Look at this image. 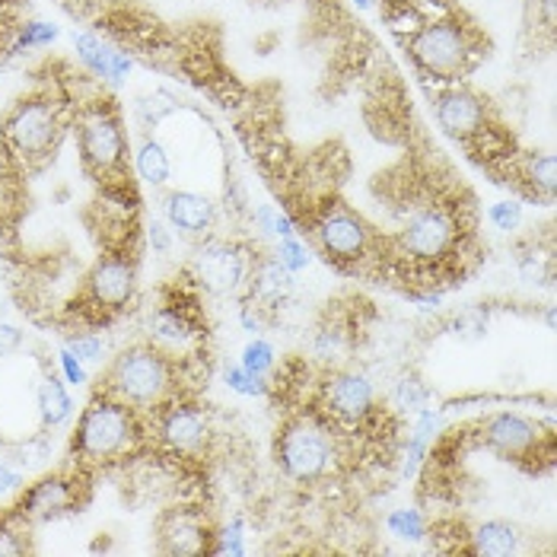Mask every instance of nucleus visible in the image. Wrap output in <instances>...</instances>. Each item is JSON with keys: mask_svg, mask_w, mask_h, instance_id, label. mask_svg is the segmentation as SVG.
<instances>
[{"mask_svg": "<svg viewBox=\"0 0 557 557\" xmlns=\"http://www.w3.org/2000/svg\"><path fill=\"white\" fill-rule=\"evenodd\" d=\"M459 430L469 453H487L529 478L555 472L557 430L552 421H539L522 411H487L462 421Z\"/></svg>", "mask_w": 557, "mask_h": 557, "instance_id": "1a4fd4ad", "label": "nucleus"}, {"mask_svg": "<svg viewBox=\"0 0 557 557\" xmlns=\"http://www.w3.org/2000/svg\"><path fill=\"white\" fill-rule=\"evenodd\" d=\"M373 319H376L373 302L357 290H342L315 315L312 338H309V357L322 367L354 363L360 347L370 338Z\"/></svg>", "mask_w": 557, "mask_h": 557, "instance_id": "9b49d317", "label": "nucleus"}, {"mask_svg": "<svg viewBox=\"0 0 557 557\" xmlns=\"http://www.w3.org/2000/svg\"><path fill=\"white\" fill-rule=\"evenodd\" d=\"M36 401H39V414H42L45 428L64 424L71 418V408H74V401H71V395H67V388H64L58 373H45Z\"/></svg>", "mask_w": 557, "mask_h": 557, "instance_id": "412c9836", "label": "nucleus"}, {"mask_svg": "<svg viewBox=\"0 0 557 557\" xmlns=\"http://www.w3.org/2000/svg\"><path fill=\"white\" fill-rule=\"evenodd\" d=\"M264 249L258 246L256 239L246 236H205L198 239V249L191 256V277L208 290V294H220V297H239L252 264L258 261Z\"/></svg>", "mask_w": 557, "mask_h": 557, "instance_id": "f8f14e48", "label": "nucleus"}, {"mask_svg": "<svg viewBox=\"0 0 557 557\" xmlns=\"http://www.w3.org/2000/svg\"><path fill=\"white\" fill-rule=\"evenodd\" d=\"M516 264L529 281L552 287L555 281V223L532 226L522 239H516Z\"/></svg>", "mask_w": 557, "mask_h": 557, "instance_id": "a211bd4d", "label": "nucleus"}, {"mask_svg": "<svg viewBox=\"0 0 557 557\" xmlns=\"http://www.w3.org/2000/svg\"><path fill=\"white\" fill-rule=\"evenodd\" d=\"M150 243L157 246V252H166V249H170V236H166V226H163V223H157V220H153V226H150Z\"/></svg>", "mask_w": 557, "mask_h": 557, "instance_id": "c756f323", "label": "nucleus"}, {"mask_svg": "<svg viewBox=\"0 0 557 557\" xmlns=\"http://www.w3.org/2000/svg\"><path fill=\"white\" fill-rule=\"evenodd\" d=\"M23 484V478L13 472V469H7L3 462H0V491H16Z\"/></svg>", "mask_w": 557, "mask_h": 557, "instance_id": "7c9ffc66", "label": "nucleus"}, {"mask_svg": "<svg viewBox=\"0 0 557 557\" xmlns=\"http://www.w3.org/2000/svg\"><path fill=\"white\" fill-rule=\"evenodd\" d=\"M61 367H64V373H67V380H71V383H84V380H86L81 360H77V357H74V354H71L67 347L61 350Z\"/></svg>", "mask_w": 557, "mask_h": 557, "instance_id": "c85d7f7f", "label": "nucleus"}, {"mask_svg": "<svg viewBox=\"0 0 557 557\" xmlns=\"http://www.w3.org/2000/svg\"><path fill=\"white\" fill-rule=\"evenodd\" d=\"M3 3H16V7H26V0H3Z\"/></svg>", "mask_w": 557, "mask_h": 557, "instance_id": "473e14b6", "label": "nucleus"}, {"mask_svg": "<svg viewBox=\"0 0 557 557\" xmlns=\"http://www.w3.org/2000/svg\"><path fill=\"white\" fill-rule=\"evenodd\" d=\"M491 182L507 188L516 201H525V205H535V208H552L557 191L555 153L522 144L516 150L513 160L497 172Z\"/></svg>", "mask_w": 557, "mask_h": 557, "instance_id": "2eb2a0df", "label": "nucleus"}, {"mask_svg": "<svg viewBox=\"0 0 557 557\" xmlns=\"http://www.w3.org/2000/svg\"><path fill=\"white\" fill-rule=\"evenodd\" d=\"M433 112V122L440 134L459 147V153L481 170L487 178H494L516 157L522 147L519 131L510 125L504 106L487 92L469 84L430 86L424 89Z\"/></svg>", "mask_w": 557, "mask_h": 557, "instance_id": "39448f33", "label": "nucleus"}, {"mask_svg": "<svg viewBox=\"0 0 557 557\" xmlns=\"http://www.w3.org/2000/svg\"><path fill=\"white\" fill-rule=\"evenodd\" d=\"M23 344V332L13 325H0V357H10Z\"/></svg>", "mask_w": 557, "mask_h": 557, "instance_id": "cd10ccee", "label": "nucleus"}, {"mask_svg": "<svg viewBox=\"0 0 557 557\" xmlns=\"http://www.w3.org/2000/svg\"><path fill=\"white\" fill-rule=\"evenodd\" d=\"M392 39L421 89L469 84L494 54V36L462 0L428 13Z\"/></svg>", "mask_w": 557, "mask_h": 557, "instance_id": "20e7f679", "label": "nucleus"}, {"mask_svg": "<svg viewBox=\"0 0 557 557\" xmlns=\"http://www.w3.org/2000/svg\"><path fill=\"white\" fill-rule=\"evenodd\" d=\"M140 252L134 246L99 249V256L77 274L74 294L58 306L51 322L67 335H99L115 325L134 300L140 284Z\"/></svg>", "mask_w": 557, "mask_h": 557, "instance_id": "0eeeda50", "label": "nucleus"}, {"mask_svg": "<svg viewBox=\"0 0 557 557\" xmlns=\"http://www.w3.org/2000/svg\"><path fill=\"white\" fill-rule=\"evenodd\" d=\"M456 0H380L376 10H380V20L386 23V29L395 33H405L408 26H414L418 20H424L428 13H436L443 7H449Z\"/></svg>", "mask_w": 557, "mask_h": 557, "instance_id": "6ab92c4d", "label": "nucleus"}, {"mask_svg": "<svg viewBox=\"0 0 557 557\" xmlns=\"http://www.w3.org/2000/svg\"><path fill=\"white\" fill-rule=\"evenodd\" d=\"M211 380V354H172L157 342L144 338L122 347L96 376V386L137 411H153L172 398L205 395Z\"/></svg>", "mask_w": 557, "mask_h": 557, "instance_id": "423d86ee", "label": "nucleus"}, {"mask_svg": "<svg viewBox=\"0 0 557 557\" xmlns=\"http://www.w3.org/2000/svg\"><path fill=\"white\" fill-rule=\"evenodd\" d=\"M64 347L77 357V360H84V363H96V360H102V338L99 335H89V332H84V335H67L64 338Z\"/></svg>", "mask_w": 557, "mask_h": 557, "instance_id": "a878e982", "label": "nucleus"}, {"mask_svg": "<svg viewBox=\"0 0 557 557\" xmlns=\"http://www.w3.org/2000/svg\"><path fill=\"white\" fill-rule=\"evenodd\" d=\"M388 525H392L395 535H401V539H424L428 516L421 513V510H398V513L388 519Z\"/></svg>", "mask_w": 557, "mask_h": 557, "instance_id": "393cba45", "label": "nucleus"}, {"mask_svg": "<svg viewBox=\"0 0 557 557\" xmlns=\"http://www.w3.org/2000/svg\"><path fill=\"white\" fill-rule=\"evenodd\" d=\"M74 128L67 61H45L36 84L20 92L0 115V153L29 178L54 166Z\"/></svg>", "mask_w": 557, "mask_h": 557, "instance_id": "7ed1b4c3", "label": "nucleus"}, {"mask_svg": "<svg viewBox=\"0 0 557 557\" xmlns=\"http://www.w3.org/2000/svg\"><path fill=\"white\" fill-rule=\"evenodd\" d=\"M216 529L220 525L205 504L178 500L172 507H163L153 519V552L170 557L211 555Z\"/></svg>", "mask_w": 557, "mask_h": 557, "instance_id": "4468645a", "label": "nucleus"}, {"mask_svg": "<svg viewBox=\"0 0 557 557\" xmlns=\"http://www.w3.org/2000/svg\"><path fill=\"white\" fill-rule=\"evenodd\" d=\"M163 214L185 239H205L216 226L214 198L198 195V191H170L163 198Z\"/></svg>", "mask_w": 557, "mask_h": 557, "instance_id": "f3484780", "label": "nucleus"}, {"mask_svg": "<svg viewBox=\"0 0 557 557\" xmlns=\"http://www.w3.org/2000/svg\"><path fill=\"white\" fill-rule=\"evenodd\" d=\"M519 48H522V58L532 61V64H539V61L555 54L557 0H522Z\"/></svg>", "mask_w": 557, "mask_h": 557, "instance_id": "dca6fc26", "label": "nucleus"}, {"mask_svg": "<svg viewBox=\"0 0 557 557\" xmlns=\"http://www.w3.org/2000/svg\"><path fill=\"white\" fill-rule=\"evenodd\" d=\"M140 459H150L147 414L102 388H92L67 440V462L99 474L128 469Z\"/></svg>", "mask_w": 557, "mask_h": 557, "instance_id": "6e6552de", "label": "nucleus"}, {"mask_svg": "<svg viewBox=\"0 0 557 557\" xmlns=\"http://www.w3.org/2000/svg\"><path fill=\"white\" fill-rule=\"evenodd\" d=\"M134 170H137V175H140L147 185H153V188H160V185L170 182V153L163 150V144H160L157 137L144 134V140H140V147H137V157H134Z\"/></svg>", "mask_w": 557, "mask_h": 557, "instance_id": "4be33fe9", "label": "nucleus"}, {"mask_svg": "<svg viewBox=\"0 0 557 557\" xmlns=\"http://www.w3.org/2000/svg\"><path fill=\"white\" fill-rule=\"evenodd\" d=\"M150 342L172 354H211V319L205 309V287L182 268L170 284L160 287V302L150 319Z\"/></svg>", "mask_w": 557, "mask_h": 557, "instance_id": "9d476101", "label": "nucleus"}, {"mask_svg": "<svg viewBox=\"0 0 557 557\" xmlns=\"http://www.w3.org/2000/svg\"><path fill=\"white\" fill-rule=\"evenodd\" d=\"M26 7H16V3H3L0 0V54L13 51L16 48V39L26 26Z\"/></svg>", "mask_w": 557, "mask_h": 557, "instance_id": "5701e85b", "label": "nucleus"}, {"mask_svg": "<svg viewBox=\"0 0 557 557\" xmlns=\"http://www.w3.org/2000/svg\"><path fill=\"white\" fill-rule=\"evenodd\" d=\"M243 367L252 373V376H268V370L274 367V350H271V344L268 342H252L246 344V350H243Z\"/></svg>", "mask_w": 557, "mask_h": 557, "instance_id": "b1692460", "label": "nucleus"}, {"mask_svg": "<svg viewBox=\"0 0 557 557\" xmlns=\"http://www.w3.org/2000/svg\"><path fill=\"white\" fill-rule=\"evenodd\" d=\"M67 89L74 102V128L81 172L96 188V195H140L134 163H131V134L125 109L109 84L96 81L84 67L67 64Z\"/></svg>", "mask_w": 557, "mask_h": 557, "instance_id": "f03ea898", "label": "nucleus"}, {"mask_svg": "<svg viewBox=\"0 0 557 557\" xmlns=\"http://www.w3.org/2000/svg\"><path fill=\"white\" fill-rule=\"evenodd\" d=\"M92 491H96V474L74 466V462H64L61 469L29 484L13 500V507L33 525H42V522H58V519L84 513L92 504Z\"/></svg>", "mask_w": 557, "mask_h": 557, "instance_id": "ddd939ff", "label": "nucleus"}, {"mask_svg": "<svg viewBox=\"0 0 557 557\" xmlns=\"http://www.w3.org/2000/svg\"><path fill=\"white\" fill-rule=\"evenodd\" d=\"M258 7H281V3H294V0H252Z\"/></svg>", "mask_w": 557, "mask_h": 557, "instance_id": "2f4dec72", "label": "nucleus"}, {"mask_svg": "<svg viewBox=\"0 0 557 557\" xmlns=\"http://www.w3.org/2000/svg\"><path fill=\"white\" fill-rule=\"evenodd\" d=\"M271 459L277 474L300 491L329 494L332 487L357 484L360 478L383 472L370 456L335 428L319 408L297 398L277 408V424L271 436Z\"/></svg>", "mask_w": 557, "mask_h": 557, "instance_id": "f257e3e1", "label": "nucleus"}, {"mask_svg": "<svg viewBox=\"0 0 557 557\" xmlns=\"http://www.w3.org/2000/svg\"><path fill=\"white\" fill-rule=\"evenodd\" d=\"M33 532H36V525L20 513L13 504L3 507V510H0V557L36 555Z\"/></svg>", "mask_w": 557, "mask_h": 557, "instance_id": "aec40b11", "label": "nucleus"}, {"mask_svg": "<svg viewBox=\"0 0 557 557\" xmlns=\"http://www.w3.org/2000/svg\"><path fill=\"white\" fill-rule=\"evenodd\" d=\"M491 220L500 226V230H513L516 223H519V205H497V208H491Z\"/></svg>", "mask_w": 557, "mask_h": 557, "instance_id": "bb28decb", "label": "nucleus"}]
</instances>
